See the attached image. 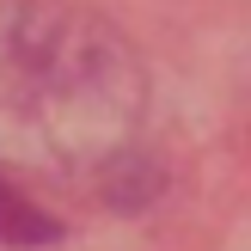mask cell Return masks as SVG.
Instances as JSON below:
<instances>
[{
    "instance_id": "1",
    "label": "cell",
    "mask_w": 251,
    "mask_h": 251,
    "mask_svg": "<svg viewBox=\"0 0 251 251\" xmlns=\"http://www.w3.org/2000/svg\"><path fill=\"white\" fill-rule=\"evenodd\" d=\"M55 233H61V227L43 215V208H31L19 190L0 184V239H6V245H49Z\"/></svg>"
}]
</instances>
